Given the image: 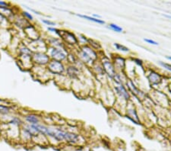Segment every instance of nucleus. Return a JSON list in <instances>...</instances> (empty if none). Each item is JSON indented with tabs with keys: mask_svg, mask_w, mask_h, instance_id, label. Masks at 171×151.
<instances>
[{
	"mask_svg": "<svg viewBox=\"0 0 171 151\" xmlns=\"http://www.w3.org/2000/svg\"><path fill=\"white\" fill-rule=\"evenodd\" d=\"M64 140L69 144H76L78 142L79 140V136L78 134L71 132H65V137Z\"/></svg>",
	"mask_w": 171,
	"mask_h": 151,
	"instance_id": "obj_7",
	"label": "nucleus"
},
{
	"mask_svg": "<svg viewBox=\"0 0 171 151\" xmlns=\"http://www.w3.org/2000/svg\"><path fill=\"white\" fill-rule=\"evenodd\" d=\"M109 28L111 30H113V31H116V32H122V31H123V29L121 28V27H120L119 25H116V24H110L109 25Z\"/></svg>",
	"mask_w": 171,
	"mask_h": 151,
	"instance_id": "obj_17",
	"label": "nucleus"
},
{
	"mask_svg": "<svg viewBox=\"0 0 171 151\" xmlns=\"http://www.w3.org/2000/svg\"><path fill=\"white\" fill-rule=\"evenodd\" d=\"M42 22L47 25H56V23L50 22V21L49 20H42Z\"/></svg>",
	"mask_w": 171,
	"mask_h": 151,
	"instance_id": "obj_23",
	"label": "nucleus"
},
{
	"mask_svg": "<svg viewBox=\"0 0 171 151\" xmlns=\"http://www.w3.org/2000/svg\"><path fill=\"white\" fill-rule=\"evenodd\" d=\"M57 34H59L69 44H75L78 43V40H77V38L75 36V34L71 33V32H69V31H59V30H58Z\"/></svg>",
	"mask_w": 171,
	"mask_h": 151,
	"instance_id": "obj_3",
	"label": "nucleus"
},
{
	"mask_svg": "<svg viewBox=\"0 0 171 151\" xmlns=\"http://www.w3.org/2000/svg\"><path fill=\"white\" fill-rule=\"evenodd\" d=\"M148 79L152 85H158L161 82V76L154 71L151 72L148 75Z\"/></svg>",
	"mask_w": 171,
	"mask_h": 151,
	"instance_id": "obj_8",
	"label": "nucleus"
},
{
	"mask_svg": "<svg viewBox=\"0 0 171 151\" xmlns=\"http://www.w3.org/2000/svg\"><path fill=\"white\" fill-rule=\"evenodd\" d=\"M9 111H10V109H9V107L0 104V114H2V115H8L9 113Z\"/></svg>",
	"mask_w": 171,
	"mask_h": 151,
	"instance_id": "obj_18",
	"label": "nucleus"
},
{
	"mask_svg": "<svg viewBox=\"0 0 171 151\" xmlns=\"http://www.w3.org/2000/svg\"><path fill=\"white\" fill-rule=\"evenodd\" d=\"M33 60L36 63L40 65L47 64L49 61V56L43 53H36L33 57Z\"/></svg>",
	"mask_w": 171,
	"mask_h": 151,
	"instance_id": "obj_6",
	"label": "nucleus"
},
{
	"mask_svg": "<svg viewBox=\"0 0 171 151\" xmlns=\"http://www.w3.org/2000/svg\"><path fill=\"white\" fill-rule=\"evenodd\" d=\"M127 118H129L130 120H132V121L136 124H139V119H138V115L136 113V111L135 109H129L128 110V115Z\"/></svg>",
	"mask_w": 171,
	"mask_h": 151,
	"instance_id": "obj_11",
	"label": "nucleus"
},
{
	"mask_svg": "<svg viewBox=\"0 0 171 151\" xmlns=\"http://www.w3.org/2000/svg\"><path fill=\"white\" fill-rule=\"evenodd\" d=\"M116 67H118L119 69H123L125 67V60L122 57H117L114 59Z\"/></svg>",
	"mask_w": 171,
	"mask_h": 151,
	"instance_id": "obj_14",
	"label": "nucleus"
},
{
	"mask_svg": "<svg viewBox=\"0 0 171 151\" xmlns=\"http://www.w3.org/2000/svg\"><path fill=\"white\" fill-rule=\"evenodd\" d=\"M167 57V59H169V60H171V57Z\"/></svg>",
	"mask_w": 171,
	"mask_h": 151,
	"instance_id": "obj_29",
	"label": "nucleus"
},
{
	"mask_svg": "<svg viewBox=\"0 0 171 151\" xmlns=\"http://www.w3.org/2000/svg\"><path fill=\"white\" fill-rule=\"evenodd\" d=\"M93 16H94V17H95V18H101V16H99V15H96V14H94Z\"/></svg>",
	"mask_w": 171,
	"mask_h": 151,
	"instance_id": "obj_27",
	"label": "nucleus"
},
{
	"mask_svg": "<svg viewBox=\"0 0 171 151\" xmlns=\"http://www.w3.org/2000/svg\"><path fill=\"white\" fill-rule=\"evenodd\" d=\"M159 64H160L161 67H164V68H165L166 69H167V70H169V71L171 72V64L161 62V61H159Z\"/></svg>",
	"mask_w": 171,
	"mask_h": 151,
	"instance_id": "obj_20",
	"label": "nucleus"
},
{
	"mask_svg": "<svg viewBox=\"0 0 171 151\" xmlns=\"http://www.w3.org/2000/svg\"><path fill=\"white\" fill-rule=\"evenodd\" d=\"M115 90L116 92V93H117L118 95H120L122 98H124L125 100H129V97H130L129 92H127L126 88H125L122 84H120L119 86H116Z\"/></svg>",
	"mask_w": 171,
	"mask_h": 151,
	"instance_id": "obj_9",
	"label": "nucleus"
},
{
	"mask_svg": "<svg viewBox=\"0 0 171 151\" xmlns=\"http://www.w3.org/2000/svg\"><path fill=\"white\" fill-rule=\"evenodd\" d=\"M144 40L145 41V42L150 44H153V45H158V44H158L157 41H155V40H151V39H146V38H144Z\"/></svg>",
	"mask_w": 171,
	"mask_h": 151,
	"instance_id": "obj_21",
	"label": "nucleus"
},
{
	"mask_svg": "<svg viewBox=\"0 0 171 151\" xmlns=\"http://www.w3.org/2000/svg\"><path fill=\"white\" fill-rule=\"evenodd\" d=\"M127 85H128V86L129 87V89H131V91L133 92V94H135L136 96H140L141 95V92L138 91V89L135 86V85L132 83V82H127Z\"/></svg>",
	"mask_w": 171,
	"mask_h": 151,
	"instance_id": "obj_15",
	"label": "nucleus"
},
{
	"mask_svg": "<svg viewBox=\"0 0 171 151\" xmlns=\"http://www.w3.org/2000/svg\"><path fill=\"white\" fill-rule=\"evenodd\" d=\"M50 56L54 60H57L60 62L67 57L66 53L62 49L57 48V47H54L53 49L50 52Z\"/></svg>",
	"mask_w": 171,
	"mask_h": 151,
	"instance_id": "obj_4",
	"label": "nucleus"
},
{
	"mask_svg": "<svg viewBox=\"0 0 171 151\" xmlns=\"http://www.w3.org/2000/svg\"><path fill=\"white\" fill-rule=\"evenodd\" d=\"M76 16H78V17H81V18H85L87 20L91 21V22H94L98 23V24H100V25H103V24H105V22L103 20H100V19H98V18H93V17H90V16H83V15H79V14H76Z\"/></svg>",
	"mask_w": 171,
	"mask_h": 151,
	"instance_id": "obj_13",
	"label": "nucleus"
},
{
	"mask_svg": "<svg viewBox=\"0 0 171 151\" xmlns=\"http://www.w3.org/2000/svg\"><path fill=\"white\" fill-rule=\"evenodd\" d=\"M67 74L71 79H76L79 74V70L77 67L71 66V67H68V69H67Z\"/></svg>",
	"mask_w": 171,
	"mask_h": 151,
	"instance_id": "obj_10",
	"label": "nucleus"
},
{
	"mask_svg": "<svg viewBox=\"0 0 171 151\" xmlns=\"http://www.w3.org/2000/svg\"><path fill=\"white\" fill-rule=\"evenodd\" d=\"M48 30H49V31H51L52 32H56V34H57L58 32L57 29L54 28H48Z\"/></svg>",
	"mask_w": 171,
	"mask_h": 151,
	"instance_id": "obj_26",
	"label": "nucleus"
},
{
	"mask_svg": "<svg viewBox=\"0 0 171 151\" xmlns=\"http://www.w3.org/2000/svg\"><path fill=\"white\" fill-rule=\"evenodd\" d=\"M10 123H11V124H12V125H18V126L21 125H22V121H21L20 118H16V117H14V118H12V119L11 120Z\"/></svg>",
	"mask_w": 171,
	"mask_h": 151,
	"instance_id": "obj_19",
	"label": "nucleus"
},
{
	"mask_svg": "<svg viewBox=\"0 0 171 151\" xmlns=\"http://www.w3.org/2000/svg\"><path fill=\"white\" fill-rule=\"evenodd\" d=\"M23 15H24V16H25L26 18H28L29 20H33V16H31L30 13H28L27 11H24V12H23Z\"/></svg>",
	"mask_w": 171,
	"mask_h": 151,
	"instance_id": "obj_22",
	"label": "nucleus"
},
{
	"mask_svg": "<svg viewBox=\"0 0 171 151\" xmlns=\"http://www.w3.org/2000/svg\"><path fill=\"white\" fill-rule=\"evenodd\" d=\"M165 17H167V18H171V16H167V15H164Z\"/></svg>",
	"mask_w": 171,
	"mask_h": 151,
	"instance_id": "obj_28",
	"label": "nucleus"
},
{
	"mask_svg": "<svg viewBox=\"0 0 171 151\" xmlns=\"http://www.w3.org/2000/svg\"><path fill=\"white\" fill-rule=\"evenodd\" d=\"M7 6H8V3L0 1V8H7Z\"/></svg>",
	"mask_w": 171,
	"mask_h": 151,
	"instance_id": "obj_24",
	"label": "nucleus"
},
{
	"mask_svg": "<svg viewBox=\"0 0 171 151\" xmlns=\"http://www.w3.org/2000/svg\"><path fill=\"white\" fill-rule=\"evenodd\" d=\"M114 45V47H115L116 48V50H118V51H123V52H129V49L128 48V47H125V46H123V45L122 44H120L115 43Z\"/></svg>",
	"mask_w": 171,
	"mask_h": 151,
	"instance_id": "obj_16",
	"label": "nucleus"
},
{
	"mask_svg": "<svg viewBox=\"0 0 171 151\" xmlns=\"http://www.w3.org/2000/svg\"><path fill=\"white\" fill-rule=\"evenodd\" d=\"M5 20V18L2 16V14L0 13V25H2V23L4 22V21Z\"/></svg>",
	"mask_w": 171,
	"mask_h": 151,
	"instance_id": "obj_25",
	"label": "nucleus"
},
{
	"mask_svg": "<svg viewBox=\"0 0 171 151\" xmlns=\"http://www.w3.org/2000/svg\"><path fill=\"white\" fill-rule=\"evenodd\" d=\"M79 57H80L81 60L86 63L94 62L98 58V55L95 51L91 49L88 46H83L82 48L81 49V51L79 52Z\"/></svg>",
	"mask_w": 171,
	"mask_h": 151,
	"instance_id": "obj_1",
	"label": "nucleus"
},
{
	"mask_svg": "<svg viewBox=\"0 0 171 151\" xmlns=\"http://www.w3.org/2000/svg\"><path fill=\"white\" fill-rule=\"evenodd\" d=\"M103 67H104L103 69H104L107 75L109 76V77H110L111 79L115 78V76H116L115 68H114V65L112 64V63L110 61L104 60L103 61Z\"/></svg>",
	"mask_w": 171,
	"mask_h": 151,
	"instance_id": "obj_5",
	"label": "nucleus"
},
{
	"mask_svg": "<svg viewBox=\"0 0 171 151\" xmlns=\"http://www.w3.org/2000/svg\"><path fill=\"white\" fill-rule=\"evenodd\" d=\"M48 69L52 73L60 75L65 71V67L62 63L57 60H52L48 64Z\"/></svg>",
	"mask_w": 171,
	"mask_h": 151,
	"instance_id": "obj_2",
	"label": "nucleus"
},
{
	"mask_svg": "<svg viewBox=\"0 0 171 151\" xmlns=\"http://www.w3.org/2000/svg\"><path fill=\"white\" fill-rule=\"evenodd\" d=\"M25 119L27 122L31 125H38L40 123V120L37 115H28L25 117Z\"/></svg>",
	"mask_w": 171,
	"mask_h": 151,
	"instance_id": "obj_12",
	"label": "nucleus"
}]
</instances>
